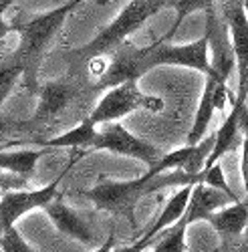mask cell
Listing matches in <instances>:
<instances>
[{"instance_id":"6da1fadb","label":"cell","mask_w":248,"mask_h":252,"mask_svg":"<svg viewBox=\"0 0 248 252\" xmlns=\"http://www.w3.org/2000/svg\"><path fill=\"white\" fill-rule=\"evenodd\" d=\"M168 2L170 0H131V2L117 14L113 23L107 29H103L91 43H87L85 47H81L77 51H71L67 55L69 65H75V63H81L83 59H87L91 55L105 53L121 43H125V38L131 32H135L141 25H146V20L152 18L155 12L168 6Z\"/></svg>"},{"instance_id":"7a4b0ae2","label":"cell","mask_w":248,"mask_h":252,"mask_svg":"<svg viewBox=\"0 0 248 252\" xmlns=\"http://www.w3.org/2000/svg\"><path fill=\"white\" fill-rule=\"evenodd\" d=\"M93 91L89 85L83 81L79 75L71 73L65 79L49 81L47 85L40 89V101L34 111V117L25 121V123H14L10 131L14 133H32L38 131L40 127H49L53 125L67 109L73 107V103L79 97H91Z\"/></svg>"},{"instance_id":"3957f363","label":"cell","mask_w":248,"mask_h":252,"mask_svg":"<svg viewBox=\"0 0 248 252\" xmlns=\"http://www.w3.org/2000/svg\"><path fill=\"white\" fill-rule=\"evenodd\" d=\"M81 2H85V0H69V2L61 4L59 8H55L51 12H45L36 18H31L29 23L14 27L20 32V43H18V49L14 51V57L27 67L25 75H29L31 81H34L36 63H38L40 55L45 53L47 45L51 43V38L63 27L69 12L73 8H77Z\"/></svg>"},{"instance_id":"277c9868","label":"cell","mask_w":248,"mask_h":252,"mask_svg":"<svg viewBox=\"0 0 248 252\" xmlns=\"http://www.w3.org/2000/svg\"><path fill=\"white\" fill-rule=\"evenodd\" d=\"M152 178L154 176L146 174V176H141L137 180H129V182L103 180L83 194L97 208L105 210V212H109L117 218H131L137 204L143 198L155 194L152 188Z\"/></svg>"},{"instance_id":"5b68a950","label":"cell","mask_w":248,"mask_h":252,"mask_svg":"<svg viewBox=\"0 0 248 252\" xmlns=\"http://www.w3.org/2000/svg\"><path fill=\"white\" fill-rule=\"evenodd\" d=\"M163 107V103L157 97L143 95L137 87L135 81L121 83L117 87H111L103 93L99 103L93 107L89 113V119L99 125V123H111L121 117H125L133 111H159Z\"/></svg>"},{"instance_id":"8992f818","label":"cell","mask_w":248,"mask_h":252,"mask_svg":"<svg viewBox=\"0 0 248 252\" xmlns=\"http://www.w3.org/2000/svg\"><path fill=\"white\" fill-rule=\"evenodd\" d=\"M87 154V150H77L69 161V165L65 167V172L61 174L53 184L40 188V190H8L0 194V230L12 228V224L23 218L27 212L36 208H45L49 202H53L55 198H59V184L63 182V178L67 176V172L71 170V165H75V161L79 158H83Z\"/></svg>"},{"instance_id":"52a82bcc","label":"cell","mask_w":248,"mask_h":252,"mask_svg":"<svg viewBox=\"0 0 248 252\" xmlns=\"http://www.w3.org/2000/svg\"><path fill=\"white\" fill-rule=\"evenodd\" d=\"M218 10L226 20L236 57V69H238L236 99H248V14L242 6V0H220Z\"/></svg>"},{"instance_id":"ba28073f","label":"cell","mask_w":248,"mask_h":252,"mask_svg":"<svg viewBox=\"0 0 248 252\" xmlns=\"http://www.w3.org/2000/svg\"><path fill=\"white\" fill-rule=\"evenodd\" d=\"M99 150H107V152H113L119 156H129V158L141 159L150 167L155 165L161 158L157 148H154L152 143L135 137L133 133H129L125 127H123V125H119L115 121H111V125H107L105 129L97 131L89 152H99Z\"/></svg>"},{"instance_id":"9c48e42d","label":"cell","mask_w":248,"mask_h":252,"mask_svg":"<svg viewBox=\"0 0 248 252\" xmlns=\"http://www.w3.org/2000/svg\"><path fill=\"white\" fill-rule=\"evenodd\" d=\"M236 97L228 89V81H224L218 73L210 71L206 75V87L198 105V111L194 117V125L188 133V145H194L206 137V131L210 127V121L216 111H222L226 107V103H234Z\"/></svg>"},{"instance_id":"30bf717a","label":"cell","mask_w":248,"mask_h":252,"mask_svg":"<svg viewBox=\"0 0 248 252\" xmlns=\"http://www.w3.org/2000/svg\"><path fill=\"white\" fill-rule=\"evenodd\" d=\"M150 53H152V67L157 65H178V67H188V69H196L204 75H208L212 71L210 65V45H208V36L198 38L196 43L190 45H182V47H174V45H161V43H152L150 45Z\"/></svg>"},{"instance_id":"8fae6325","label":"cell","mask_w":248,"mask_h":252,"mask_svg":"<svg viewBox=\"0 0 248 252\" xmlns=\"http://www.w3.org/2000/svg\"><path fill=\"white\" fill-rule=\"evenodd\" d=\"M212 148H214V135H206L202 141L194 145L186 143L184 148L161 156L159 161L148 170V174L157 176V174L172 172V170H182L186 174H200L204 170L206 159H208Z\"/></svg>"},{"instance_id":"7c38bea8","label":"cell","mask_w":248,"mask_h":252,"mask_svg":"<svg viewBox=\"0 0 248 252\" xmlns=\"http://www.w3.org/2000/svg\"><path fill=\"white\" fill-rule=\"evenodd\" d=\"M190 194H192V186H182V188H178V190L170 196V200L163 204V208H161V212L157 214V218L146 230H143V234L137 238V242L143 248L150 250L154 240L163 232V230H168L170 226L178 224L184 218L186 208H188V202H190Z\"/></svg>"},{"instance_id":"4fadbf2b","label":"cell","mask_w":248,"mask_h":252,"mask_svg":"<svg viewBox=\"0 0 248 252\" xmlns=\"http://www.w3.org/2000/svg\"><path fill=\"white\" fill-rule=\"evenodd\" d=\"M232 202H238V196H230V194L216 190V188H212V186H206L202 182L194 184L188 208H186V214H184V220L188 222V226L192 222H198V220H208L216 210L228 206Z\"/></svg>"},{"instance_id":"5bb4252c","label":"cell","mask_w":248,"mask_h":252,"mask_svg":"<svg viewBox=\"0 0 248 252\" xmlns=\"http://www.w3.org/2000/svg\"><path fill=\"white\" fill-rule=\"evenodd\" d=\"M244 103H246V99H236L232 103L230 113L226 115V119L222 121V125L214 133V148H212L208 159H206L204 167H210V165L218 163L220 158H224L228 152H232L236 145H242L244 135L240 131V111L244 107Z\"/></svg>"},{"instance_id":"9a60e30c","label":"cell","mask_w":248,"mask_h":252,"mask_svg":"<svg viewBox=\"0 0 248 252\" xmlns=\"http://www.w3.org/2000/svg\"><path fill=\"white\" fill-rule=\"evenodd\" d=\"M45 212L49 214V218L55 222L57 230L61 234H65L77 242H83V244H91L93 242V232H91V228L87 226L85 220H81L73 210L59 198H55L53 202H49L45 208Z\"/></svg>"},{"instance_id":"2e32d148","label":"cell","mask_w":248,"mask_h":252,"mask_svg":"<svg viewBox=\"0 0 248 252\" xmlns=\"http://www.w3.org/2000/svg\"><path fill=\"white\" fill-rule=\"evenodd\" d=\"M220 238H238L248 228V204L238 200L224 206L208 218Z\"/></svg>"},{"instance_id":"e0dca14e","label":"cell","mask_w":248,"mask_h":252,"mask_svg":"<svg viewBox=\"0 0 248 252\" xmlns=\"http://www.w3.org/2000/svg\"><path fill=\"white\" fill-rule=\"evenodd\" d=\"M53 150L40 148V150H20V152H0V170H4L12 176L29 180L34 174V167L38 159L51 154Z\"/></svg>"},{"instance_id":"ac0fdd59","label":"cell","mask_w":248,"mask_h":252,"mask_svg":"<svg viewBox=\"0 0 248 252\" xmlns=\"http://www.w3.org/2000/svg\"><path fill=\"white\" fill-rule=\"evenodd\" d=\"M97 135V129H95V123L87 117L83 119L77 127L69 129L67 133H61L53 139H47V141H40L43 148H49V150H65V148H73V150H87L91 148V143Z\"/></svg>"},{"instance_id":"d6986e66","label":"cell","mask_w":248,"mask_h":252,"mask_svg":"<svg viewBox=\"0 0 248 252\" xmlns=\"http://www.w3.org/2000/svg\"><path fill=\"white\" fill-rule=\"evenodd\" d=\"M214 4H216V0H170L168 6H172L176 10V20H174V25L170 27V31L165 32L163 36H159L157 40L161 45H168L170 40L176 36V32H178V29L184 23L186 16L196 12V10H204L206 12V10H210Z\"/></svg>"},{"instance_id":"ffe728a7","label":"cell","mask_w":248,"mask_h":252,"mask_svg":"<svg viewBox=\"0 0 248 252\" xmlns=\"http://www.w3.org/2000/svg\"><path fill=\"white\" fill-rule=\"evenodd\" d=\"M25 73H27V67L14 57V53L0 59V105L6 101V97L16 87L18 79Z\"/></svg>"},{"instance_id":"44dd1931","label":"cell","mask_w":248,"mask_h":252,"mask_svg":"<svg viewBox=\"0 0 248 252\" xmlns=\"http://www.w3.org/2000/svg\"><path fill=\"white\" fill-rule=\"evenodd\" d=\"M186 230H188V222L182 218L154 240L155 244H152L150 252H186Z\"/></svg>"},{"instance_id":"7402d4cb","label":"cell","mask_w":248,"mask_h":252,"mask_svg":"<svg viewBox=\"0 0 248 252\" xmlns=\"http://www.w3.org/2000/svg\"><path fill=\"white\" fill-rule=\"evenodd\" d=\"M0 248L4 252H36L23 240V236L16 232L14 226L2 230V234H0Z\"/></svg>"},{"instance_id":"603a6c76","label":"cell","mask_w":248,"mask_h":252,"mask_svg":"<svg viewBox=\"0 0 248 252\" xmlns=\"http://www.w3.org/2000/svg\"><path fill=\"white\" fill-rule=\"evenodd\" d=\"M202 172H204V182H202V184H206V186H212V188H216V190H222V192L230 194V196H236V194L230 190L228 182H226V178H224V172H222L220 163H214V165H210V167H204Z\"/></svg>"},{"instance_id":"cb8c5ba5","label":"cell","mask_w":248,"mask_h":252,"mask_svg":"<svg viewBox=\"0 0 248 252\" xmlns=\"http://www.w3.org/2000/svg\"><path fill=\"white\" fill-rule=\"evenodd\" d=\"M242 158H240V172H242V184H244V202L248 204V139H242Z\"/></svg>"},{"instance_id":"d4e9b609","label":"cell","mask_w":248,"mask_h":252,"mask_svg":"<svg viewBox=\"0 0 248 252\" xmlns=\"http://www.w3.org/2000/svg\"><path fill=\"white\" fill-rule=\"evenodd\" d=\"M115 244H117V236H115V232H111V234L107 236V240L103 242L101 246H97V250H93V252H113Z\"/></svg>"},{"instance_id":"484cf974","label":"cell","mask_w":248,"mask_h":252,"mask_svg":"<svg viewBox=\"0 0 248 252\" xmlns=\"http://www.w3.org/2000/svg\"><path fill=\"white\" fill-rule=\"evenodd\" d=\"M240 131L248 139V107H246V103H244V107L240 111Z\"/></svg>"},{"instance_id":"4316f807","label":"cell","mask_w":248,"mask_h":252,"mask_svg":"<svg viewBox=\"0 0 248 252\" xmlns=\"http://www.w3.org/2000/svg\"><path fill=\"white\" fill-rule=\"evenodd\" d=\"M113 252H146V248H143L137 240L133 244H127V246H119V248H113Z\"/></svg>"},{"instance_id":"83f0119b","label":"cell","mask_w":248,"mask_h":252,"mask_svg":"<svg viewBox=\"0 0 248 252\" xmlns=\"http://www.w3.org/2000/svg\"><path fill=\"white\" fill-rule=\"evenodd\" d=\"M12 29H14V27H12V25H8L6 20H4V12H0V40H2V38H4Z\"/></svg>"},{"instance_id":"f1b7e54d","label":"cell","mask_w":248,"mask_h":252,"mask_svg":"<svg viewBox=\"0 0 248 252\" xmlns=\"http://www.w3.org/2000/svg\"><path fill=\"white\" fill-rule=\"evenodd\" d=\"M14 2H16V0H0V12H6Z\"/></svg>"},{"instance_id":"f546056e","label":"cell","mask_w":248,"mask_h":252,"mask_svg":"<svg viewBox=\"0 0 248 252\" xmlns=\"http://www.w3.org/2000/svg\"><path fill=\"white\" fill-rule=\"evenodd\" d=\"M242 6H244V10H246V14H248V0H242Z\"/></svg>"},{"instance_id":"4dcf8cb0","label":"cell","mask_w":248,"mask_h":252,"mask_svg":"<svg viewBox=\"0 0 248 252\" xmlns=\"http://www.w3.org/2000/svg\"><path fill=\"white\" fill-rule=\"evenodd\" d=\"M0 194H2V188H0Z\"/></svg>"},{"instance_id":"1f68e13d","label":"cell","mask_w":248,"mask_h":252,"mask_svg":"<svg viewBox=\"0 0 248 252\" xmlns=\"http://www.w3.org/2000/svg\"><path fill=\"white\" fill-rule=\"evenodd\" d=\"M0 234H2V230H0Z\"/></svg>"},{"instance_id":"d6a6232c","label":"cell","mask_w":248,"mask_h":252,"mask_svg":"<svg viewBox=\"0 0 248 252\" xmlns=\"http://www.w3.org/2000/svg\"><path fill=\"white\" fill-rule=\"evenodd\" d=\"M146 252H148V250H146Z\"/></svg>"}]
</instances>
